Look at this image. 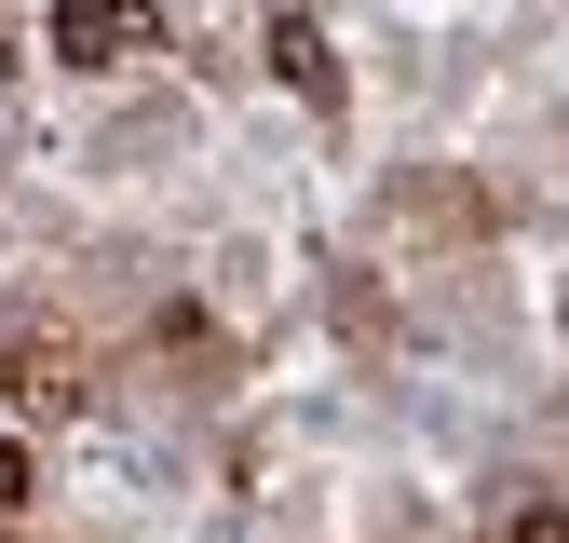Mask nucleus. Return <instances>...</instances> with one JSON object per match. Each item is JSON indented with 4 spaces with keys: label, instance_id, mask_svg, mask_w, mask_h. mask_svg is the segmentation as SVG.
<instances>
[{
    "label": "nucleus",
    "instance_id": "1",
    "mask_svg": "<svg viewBox=\"0 0 569 543\" xmlns=\"http://www.w3.org/2000/svg\"><path fill=\"white\" fill-rule=\"evenodd\" d=\"M380 245L407 272H475L488 245H502V190H488L475 164H407L380 190Z\"/></svg>",
    "mask_w": 569,
    "mask_h": 543
},
{
    "label": "nucleus",
    "instance_id": "2",
    "mask_svg": "<svg viewBox=\"0 0 569 543\" xmlns=\"http://www.w3.org/2000/svg\"><path fill=\"white\" fill-rule=\"evenodd\" d=\"M0 394L14 407H82L96 394V339L68 326V299H14L0 313Z\"/></svg>",
    "mask_w": 569,
    "mask_h": 543
},
{
    "label": "nucleus",
    "instance_id": "3",
    "mask_svg": "<svg viewBox=\"0 0 569 543\" xmlns=\"http://www.w3.org/2000/svg\"><path fill=\"white\" fill-rule=\"evenodd\" d=\"M54 68H82V82H109V68H150L177 28H163V0H54Z\"/></svg>",
    "mask_w": 569,
    "mask_h": 543
},
{
    "label": "nucleus",
    "instance_id": "4",
    "mask_svg": "<svg viewBox=\"0 0 569 543\" xmlns=\"http://www.w3.org/2000/svg\"><path fill=\"white\" fill-rule=\"evenodd\" d=\"M258 55H271V82L299 96L312 122H339V109H352V82H339V41H326V14H312V0H258Z\"/></svg>",
    "mask_w": 569,
    "mask_h": 543
},
{
    "label": "nucleus",
    "instance_id": "5",
    "mask_svg": "<svg viewBox=\"0 0 569 543\" xmlns=\"http://www.w3.org/2000/svg\"><path fill=\"white\" fill-rule=\"evenodd\" d=\"M475 543H569V490H556V475H488Z\"/></svg>",
    "mask_w": 569,
    "mask_h": 543
},
{
    "label": "nucleus",
    "instance_id": "6",
    "mask_svg": "<svg viewBox=\"0 0 569 543\" xmlns=\"http://www.w3.org/2000/svg\"><path fill=\"white\" fill-rule=\"evenodd\" d=\"M326 313H339V339H352V354H393V299H380V272H367V258H339Z\"/></svg>",
    "mask_w": 569,
    "mask_h": 543
},
{
    "label": "nucleus",
    "instance_id": "7",
    "mask_svg": "<svg viewBox=\"0 0 569 543\" xmlns=\"http://www.w3.org/2000/svg\"><path fill=\"white\" fill-rule=\"evenodd\" d=\"M28 516H41V448L0 435V530H28Z\"/></svg>",
    "mask_w": 569,
    "mask_h": 543
}]
</instances>
